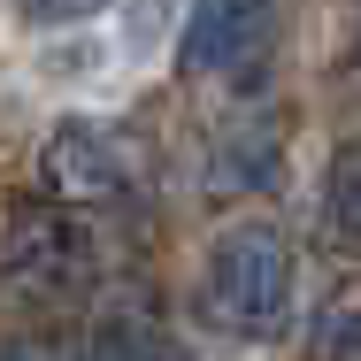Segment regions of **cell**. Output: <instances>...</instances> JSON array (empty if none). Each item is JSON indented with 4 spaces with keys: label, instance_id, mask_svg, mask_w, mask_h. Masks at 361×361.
Instances as JSON below:
<instances>
[{
    "label": "cell",
    "instance_id": "6da1fadb",
    "mask_svg": "<svg viewBox=\"0 0 361 361\" xmlns=\"http://www.w3.org/2000/svg\"><path fill=\"white\" fill-rule=\"evenodd\" d=\"M200 307L231 338H277L292 323V246L277 223H231L208 246Z\"/></svg>",
    "mask_w": 361,
    "mask_h": 361
},
{
    "label": "cell",
    "instance_id": "7a4b0ae2",
    "mask_svg": "<svg viewBox=\"0 0 361 361\" xmlns=\"http://www.w3.org/2000/svg\"><path fill=\"white\" fill-rule=\"evenodd\" d=\"M100 277V246H92V223L77 208L54 200H31L16 208L0 231V285L23 307H77Z\"/></svg>",
    "mask_w": 361,
    "mask_h": 361
},
{
    "label": "cell",
    "instance_id": "3957f363",
    "mask_svg": "<svg viewBox=\"0 0 361 361\" xmlns=\"http://www.w3.org/2000/svg\"><path fill=\"white\" fill-rule=\"evenodd\" d=\"M139 185V169H131V146L108 139V131H92V123H62L54 139L39 146V192L54 200V208H116L123 192Z\"/></svg>",
    "mask_w": 361,
    "mask_h": 361
},
{
    "label": "cell",
    "instance_id": "277c9868",
    "mask_svg": "<svg viewBox=\"0 0 361 361\" xmlns=\"http://www.w3.org/2000/svg\"><path fill=\"white\" fill-rule=\"evenodd\" d=\"M269 39H277L269 0H192V23H185V70H192V77L254 85V77L269 70Z\"/></svg>",
    "mask_w": 361,
    "mask_h": 361
},
{
    "label": "cell",
    "instance_id": "5b68a950",
    "mask_svg": "<svg viewBox=\"0 0 361 361\" xmlns=\"http://www.w3.org/2000/svg\"><path fill=\"white\" fill-rule=\"evenodd\" d=\"M269 177H277V131L238 116V123L223 131V146H216V177H208V185H216V192L223 185H231V192H254V185H269Z\"/></svg>",
    "mask_w": 361,
    "mask_h": 361
},
{
    "label": "cell",
    "instance_id": "8992f818",
    "mask_svg": "<svg viewBox=\"0 0 361 361\" xmlns=\"http://www.w3.org/2000/svg\"><path fill=\"white\" fill-rule=\"evenodd\" d=\"M323 238L361 262V139H346L338 161H331V185H323Z\"/></svg>",
    "mask_w": 361,
    "mask_h": 361
},
{
    "label": "cell",
    "instance_id": "52a82bcc",
    "mask_svg": "<svg viewBox=\"0 0 361 361\" xmlns=\"http://www.w3.org/2000/svg\"><path fill=\"white\" fill-rule=\"evenodd\" d=\"M307 354H315V361H361V300H338V307H323V323H315Z\"/></svg>",
    "mask_w": 361,
    "mask_h": 361
},
{
    "label": "cell",
    "instance_id": "ba28073f",
    "mask_svg": "<svg viewBox=\"0 0 361 361\" xmlns=\"http://www.w3.org/2000/svg\"><path fill=\"white\" fill-rule=\"evenodd\" d=\"M0 361H85V346H70V338H16V346H0Z\"/></svg>",
    "mask_w": 361,
    "mask_h": 361
},
{
    "label": "cell",
    "instance_id": "9c48e42d",
    "mask_svg": "<svg viewBox=\"0 0 361 361\" xmlns=\"http://www.w3.org/2000/svg\"><path fill=\"white\" fill-rule=\"evenodd\" d=\"M31 16H47V23H70V16H92L100 0H23Z\"/></svg>",
    "mask_w": 361,
    "mask_h": 361
}]
</instances>
